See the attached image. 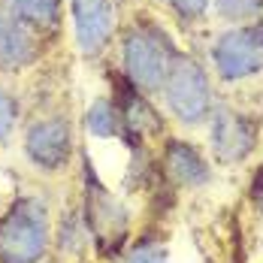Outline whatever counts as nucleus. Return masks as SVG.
Segmentation results:
<instances>
[{
	"label": "nucleus",
	"mask_w": 263,
	"mask_h": 263,
	"mask_svg": "<svg viewBox=\"0 0 263 263\" xmlns=\"http://www.w3.org/2000/svg\"><path fill=\"white\" fill-rule=\"evenodd\" d=\"M49 248V209L43 200H18L0 218V263H40Z\"/></svg>",
	"instance_id": "obj_1"
},
{
	"label": "nucleus",
	"mask_w": 263,
	"mask_h": 263,
	"mask_svg": "<svg viewBox=\"0 0 263 263\" xmlns=\"http://www.w3.org/2000/svg\"><path fill=\"white\" fill-rule=\"evenodd\" d=\"M173 46L166 36L148 25L130 27L124 36V70L139 91H160L173 67Z\"/></svg>",
	"instance_id": "obj_2"
},
{
	"label": "nucleus",
	"mask_w": 263,
	"mask_h": 263,
	"mask_svg": "<svg viewBox=\"0 0 263 263\" xmlns=\"http://www.w3.org/2000/svg\"><path fill=\"white\" fill-rule=\"evenodd\" d=\"M170 112L182 124H200L212 112V88L203 67L191 58H176L160 85Z\"/></svg>",
	"instance_id": "obj_3"
},
{
	"label": "nucleus",
	"mask_w": 263,
	"mask_h": 263,
	"mask_svg": "<svg viewBox=\"0 0 263 263\" xmlns=\"http://www.w3.org/2000/svg\"><path fill=\"white\" fill-rule=\"evenodd\" d=\"M212 61L221 73V79L236 82L248 79L263 70V25H245L233 27L218 36Z\"/></svg>",
	"instance_id": "obj_4"
},
{
	"label": "nucleus",
	"mask_w": 263,
	"mask_h": 263,
	"mask_svg": "<svg viewBox=\"0 0 263 263\" xmlns=\"http://www.w3.org/2000/svg\"><path fill=\"white\" fill-rule=\"evenodd\" d=\"M25 152L40 170L58 173L73 158V127L64 115L40 118L25 133Z\"/></svg>",
	"instance_id": "obj_5"
},
{
	"label": "nucleus",
	"mask_w": 263,
	"mask_h": 263,
	"mask_svg": "<svg viewBox=\"0 0 263 263\" xmlns=\"http://www.w3.org/2000/svg\"><path fill=\"white\" fill-rule=\"evenodd\" d=\"M73 30L82 54L94 58L109 46L115 33V18H112V0H73Z\"/></svg>",
	"instance_id": "obj_6"
},
{
	"label": "nucleus",
	"mask_w": 263,
	"mask_h": 263,
	"mask_svg": "<svg viewBox=\"0 0 263 263\" xmlns=\"http://www.w3.org/2000/svg\"><path fill=\"white\" fill-rule=\"evenodd\" d=\"M254 124L245 118V115H236L230 109H218L215 112V127H212V148L218 160L224 163H239L251 155L254 148Z\"/></svg>",
	"instance_id": "obj_7"
},
{
	"label": "nucleus",
	"mask_w": 263,
	"mask_h": 263,
	"mask_svg": "<svg viewBox=\"0 0 263 263\" xmlns=\"http://www.w3.org/2000/svg\"><path fill=\"white\" fill-rule=\"evenodd\" d=\"M36 61L33 30L18 25L6 12H0V70H25Z\"/></svg>",
	"instance_id": "obj_8"
},
{
	"label": "nucleus",
	"mask_w": 263,
	"mask_h": 263,
	"mask_svg": "<svg viewBox=\"0 0 263 263\" xmlns=\"http://www.w3.org/2000/svg\"><path fill=\"white\" fill-rule=\"evenodd\" d=\"M3 12L33 33H52L61 27V0H6Z\"/></svg>",
	"instance_id": "obj_9"
},
{
	"label": "nucleus",
	"mask_w": 263,
	"mask_h": 263,
	"mask_svg": "<svg viewBox=\"0 0 263 263\" xmlns=\"http://www.w3.org/2000/svg\"><path fill=\"white\" fill-rule=\"evenodd\" d=\"M163 166H166V173L176 182H182V184H206L209 182V170H206L203 158L187 142H166Z\"/></svg>",
	"instance_id": "obj_10"
},
{
	"label": "nucleus",
	"mask_w": 263,
	"mask_h": 263,
	"mask_svg": "<svg viewBox=\"0 0 263 263\" xmlns=\"http://www.w3.org/2000/svg\"><path fill=\"white\" fill-rule=\"evenodd\" d=\"M121 127V115H118V109L109 103L106 97L100 100H94V106L88 109V130L94 133V136H115Z\"/></svg>",
	"instance_id": "obj_11"
},
{
	"label": "nucleus",
	"mask_w": 263,
	"mask_h": 263,
	"mask_svg": "<svg viewBox=\"0 0 263 263\" xmlns=\"http://www.w3.org/2000/svg\"><path fill=\"white\" fill-rule=\"evenodd\" d=\"M15 127H18V100L9 91H0V145L12 139Z\"/></svg>",
	"instance_id": "obj_12"
},
{
	"label": "nucleus",
	"mask_w": 263,
	"mask_h": 263,
	"mask_svg": "<svg viewBox=\"0 0 263 263\" xmlns=\"http://www.w3.org/2000/svg\"><path fill=\"white\" fill-rule=\"evenodd\" d=\"M127 263H166V248L155 239H142L139 245H133Z\"/></svg>",
	"instance_id": "obj_13"
},
{
	"label": "nucleus",
	"mask_w": 263,
	"mask_h": 263,
	"mask_svg": "<svg viewBox=\"0 0 263 263\" xmlns=\"http://www.w3.org/2000/svg\"><path fill=\"white\" fill-rule=\"evenodd\" d=\"M170 6L182 15V18H200L209 6V0H170Z\"/></svg>",
	"instance_id": "obj_14"
}]
</instances>
